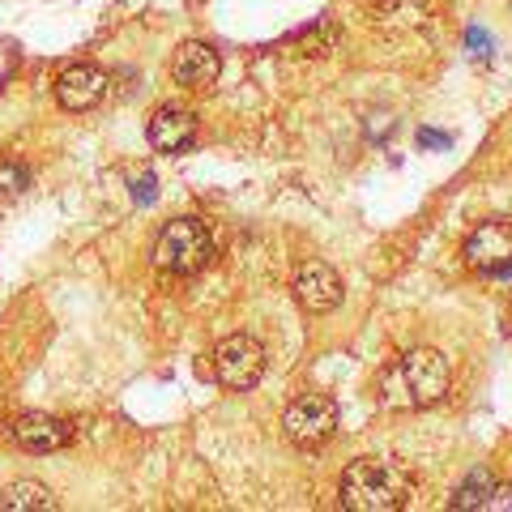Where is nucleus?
Listing matches in <instances>:
<instances>
[{
    "label": "nucleus",
    "instance_id": "nucleus-17",
    "mask_svg": "<svg viewBox=\"0 0 512 512\" xmlns=\"http://www.w3.org/2000/svg\"><path fill=\"white\" fill-rule=\"evenodd\" d=\"M466 47L474 56H491V39L483 35V30H466Z\"/></svg>",
    "mask_w": 512,
    "mask_h": 512
},
{
    "label": "nucleus",
    "instance_id": "nucleus-15",
    "mask_svg": "<svg viewBox=\"0 0 512 512\" xmlns=\"http://www.w3.org/2000/svg\"><path fill=\"white\" fill-rule=\"evenodd\" d=\"M26 184H30L26 167H13V163H5V167H0V192H22Z\"/></svg>",
    "mask_w": 512,
    "mask_h": 512
},
{
    "label": "nucleus",
    "instance_id": "nucleus-12",
    "mask_svg": "<svg viewBox=\"0 0 512 512\" xmlns=\"http://www.w3.org/2000/svg\"><path fill=\"white\" fill-rule=\"evenodd\" d=\"M0 508L5 512H56L60 500L52 495V487L35 483V478H22V483H13L5 495H0Z\"/></svg>",
    "mask_w": 512,
    "mask_h": 512
},
{
    "label": "nucleus",
    "instance_id": "nucleus-3",
    "mask_svg": "<svg viewBox=\"0 0 512 512\" xmlns=\"http://www.w3.org/2000/svg\"><path fill=\"white\" fill-rule=\"evenodd\" d=\"M214 256H218L214 231L205 227L201 218H175L154 239V265L163 269V274L192 278V274H201Z\"/></svg>",
    "mask_w": 512,
    "mask_h": 512
},
{
    "label": "nucleus",
    "instance_id": "nucleus-1",
    "mask_svg": "<svg viewBox=\"0 0 512 512\" xmlns=\"http://www.w3.org/2000/svg\"><path fill=\"white\" fill-rule=\"evenodd\" d=\"M338 491L350 512H397L410 500V474L397 461L363 457L346 466Z\"/></svg>",
    "mask_w": 512,
    "mask_h": 512
},
{
    "label": "nucleus",
    "instance_id": "nucleus-16",
    "mask_svg": "<svg viewBox=\"0 0 512 512\" xmlns=\"http://www.w3.org/2000/svg\"><path fill=\"white\" fill-rule=\"evenodd\" d=\"M154 184H158L154 175H141V180L133 184V201H137V205H150V201L158 197V188H154Z\"/></svg>",
    "mask_w": 512,
    "mask_h": 512
},
{
    "label": "nucleus",
    "instance_id": "nucleus-18",
    "mask_svg": "<svg viewBox=\"0 0 512 512\" xmlns=\"http://www.w3.org/2000/svg\"><path fill=\"white\" fill-rule=\"evenodd\" d=\"M419 146H423V150H440V146H448V137H440V133H431V128H423V133H419Z\"/></svg>",
    "mask_w": 512,
    "mask_h": 512
},
{
    "label": "nucleus",
    "instance_id": "nucleus-2",
    "mask_svg": "<svg viewBox=\"0 0 512 512\" xmlns=\"http://www.w3.org/2000/svg\"><path fill=\"white\" fill-rule=\"evenodd\" d=\"M448 384H453V367L440 350L431 346H414L402 355V363L393 367L389 376H384V393H389V402L397 406H436L448 397Z\"/></svg>",
    "mask_w": 512,
    "mask_h": 512
},
{
    "label": "nucleus",
    "instance_id": "nucleus-19",
    "mask_svg": "<svg viewBox=\"0 0 512 512\" xmlns=\"http://www.w3.org/2000/svg\"><path fill=\"white\" fill-rule=\"evenodd\" d=\"M508 329H512V312H508Z\"/></svg>",
    "mask_w": 512,
    "mask_h": 512
},
{
    "label": "nucleus",
    "instance_id": "nucleus-11",
    "mask_svg": "<svg viewBox=\"0 0 512 512\" xmlns=\"http://www.w3.org/2000/svg\"><path fill=\"white\" fill-rule=\"evenodd\" d=\"M197 141V116L184 107H163L150 120V146L158 154H184Z\"/></svg>",
    "mask_w": 512,
    "mask_h": 512
},
{
    "label": "nucleus",
    "instance_id": "nucleus-5",
    "mask_svg": "<svg viewBox=\"0 0 512 512\" xmlns=\"http://www.w3.org/2000/svg\"><path fill=\"white\" fill-rule=\"evenodd\" d=\"M214 376L227 384V389H256L265 376V346L248 338V333H231L214 346Z\"/></svg>",
    "mask_w": 512,
    "mask_h": 512
},
{
    "label": "nucleus",
    "instance_id": "nucleus-6",
    "mask_svg": "<svg viewBox=\"0 0 512 512\" xmlns=\"http://www.w3.org/2000/svg\"><path fill=\"white\" fill-rule=\"evenodd\" d=\"M466 265L478 269V274H512V227L508 222H478V227L466 235Z\"/></svg>",
    "mask_w": 512,
    "mask_h": 512
},
{
    "label": "nucleus",
    "instance_id": "nucleus-9",
    "mask_svg": "<svg viewBox=\"0 0 512 512\" xmlns=\"http://www.w3.org/2000/svg\"><path fill=\"white\" fill-rule=\"evenodd\" d=\"M107 73L99 69V64H73V69H64L56 77V99L60 107H69V111H90V107H99L107 99Z\"/></svg>",
    "mask_w": 512,
    "mask_h": 512
},
{
    "label": "nucleus",
    "instance_id": "nucleus-7",
    "mask_svg": "<svg viewBox=\"0 0 512 512\" xmlns=\"http://www.w3.org/2000/svg\"><path fill=\"white\" fill-rule=\"evenodd\" d=\"M295 299H299V308L308 312V316H329L333 308L342 303V295H346V286H342V278H338V269L333 265H325V261H308L295 274Z\"/></svg>",
    "mask_w": 512,
    "mask_h": 512
},
{
    "label": "nucleus",
    "instance_id": "nucleus-13",
    "mask_svg": "<svg viewBox=\"0 0 512 512\" xmlns=\"http://www.w3.org/2000/svg\"><path fill=\"white\" fill-rule=\"evenodd\" d=\"M495 474L491 470H470L466 483H461L453 491V500H448V508L453 512H474V508H491V495H495Z\"/></svg>",
    "mask_w": 512,
    "mask_h": 512
},
{
    "label": "nucleus",
    "instance_id": "nucleus-14",
    "mask_svg": "<svg viewBox=\"0 0 512 512\" xmlns=\"http://www.w3.org/2000/svg\"><path fill=\"white\" fill-rule=\"evenodd\" d=\"M376 13L389 26H423L431 13V0H376Z\"/></svg>",
    "mask_w": 512,
    "mask_h": 512
},
{
    "label": "nucleus",
    "instance_id": "nucleus-8",
    "mask_svg": "<svg viewBox=\"0 0 512 512\" xmlns=\"http://www.w3.org/2000/svg\"><path fill=\"white\" fill-rule=\"evenodd\" d=\"M9 436L18 448H26V453H60V448L73 440V427L52 419V414L30 410V414H18V419L9 423Z\"/></svg>",
    "mask_w": 512,
    "mask_h": 512
},
{
    "label": "nucleus",
    "instance_id": "nucleus-4",
    "mask_svg": "<svg viewBox=\"0 0 512 512\" xmlns=\"http://www.w3.org/2000/svg\"><path fill=\"white\" fill-rule=\"evenodd\" d=\"M282 431L295 448H320L338 431V402L325 393H303L282 414Z\"/></svg>",
    "mask_w": 512,
    "mask_h": 512
},
{
    "label": "nucleus",
    "instance_id": "nucleus-10",
    "mask_svg": "<svg viewBox=\"0 0 512 512\" xmlns=\"http://www.w3.org/2000/svg\"><path fill=\"white\" fill-rule=\"evenodd\" d=\"M218 73H222V56L201 39L180 43V52H175V60H171V77L184 90H210L218 82Z\"/></svg>",
    "mask_w": 512,
    "mask_h": 512
}]
</instances>
